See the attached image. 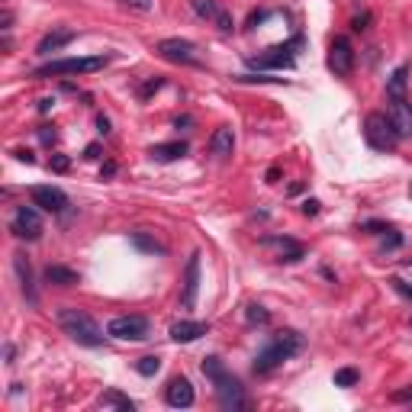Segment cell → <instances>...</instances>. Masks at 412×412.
Returning <instances> with one entry per match:
<instances>
[{"instance_id": "1", "label": "cell", "mask_w": 412, "mask_h": 412, "mask_svg": "<svg viewBox=\"0 0 412 412\" xmlns=\"http://www.w3.org/2000/svg\"><path fill=\"white\" fill-rule=\"evenodd\" d=\"M203 374L213 380V386H216V399H219L223 409H229V412L248 409V393H245L242 380H238L235 374H229V367L223 364L219 355L203 357Z\"/></svg>"}, {"instance_id": "2", "label": "cell", "mask_w": 412, "mask_h": 412, "mask_svg": "<svg viewBox=\"0 0 412 412\" xmlns=\"http://www.w3.org/2000/svg\"><path fill=\"white\" fill-rule=\"evenodd\" d=\"M303 345H306L303 335L294 332V328H284V332L271 335V342H267L265 348L258 351V357H255V374H271L274 367H280L284 361H290L294 355H300Z\"/></svg>"}, {"instance_id": "3", "label": "cell", "mask_w": 412, "mask_h": 412, "mask_svg": "<svg viewBox=\"0 0 412 412\" xmlns=\"http://www.w3.org/2000/svg\"><path fill=\"white\" fill-rule=\"evenodd\" d=\"M58 325L65 328V335L74 338V342L84 345V348H100V345H104V332H100V325L84 313V309H71V306L58 309Z\"/></svg>"}, {"instance_id": "4", "label": "cell", "mask_w": 412, "mask_h": 412, "mask_svg": "<svg viewBox=\"0 0 412 412\" xmlns=\"http://www.w3.org/2000/svg\"><path fill=\"white\" fill-rule=\"evenodd\" d=\"M110 62L106 55H87V58H58L43 68H35V77H62V74H94Z\"/></svg>"}, {"instance_id": "5", "label": "cell", "mask_w": 412, "mask_h": 412, "mask_svg": "<svg viewBox=\"0 0 412 412\" xmlns=\"http://www.w3.org/2000/svg\"><path fill=\"white\" fill-rule=\"evenodd\" d=\"M364 139H367L370 148H377V152H393L399 142L396 129H393L390 116H384V113H370L367 123H364Z\"/></svg>"}, {"instance_id": "6", "label": "cell", "mask_w": 412, "mask_h": 412, "mask_svg": "<svg viewBox=\"0 0 412 412\" xmlns=\"http://www.w3.org/2000/svg\"><path fill=\"white\" fill-rule=\"evenodd\" d=\"M148 332H152V322L145 316H116L106 325V335L119 342H145Z\"/></svg>"}, {"instance_id": "7", "label": "cell", "mask_w": 412, "mask_h": 412, "mask_svg": "<svg viewBox=\"0 0 412 412\" xmlns=\"http://www.w3.org/2000/svg\"><path fill=\"white\" fill-rule=\"evenodd\" d=\"M296 49H303V35H296L290 43L274 45V49H267L265 55H258V58H248V65H252V68H294Z\"/></svg>"}, {"instance_id": "8", "label": "cell", "mask_w": 412, "mask_h": 412, "mask_svg": "<svg viewBox=\"0 0 412 412\" xmlns=\"http://www.w3.org/2000/svg\"><path fill=\"white\" fill-rule=\"evenodd\" d=\"M10 232L23 242H39L43 238V219H39V210L33 206H16V213L10 216Z\"/></svg>"}, {"instance_id": "9", "label": "cell", "mask_w": 412, "mask_h": 412, "mask_svg": "<svg viewBox=\"0 0 412 412\" xmlns=\"http://www.w3.org/2000/svg\"><path fill=\"white\" fill-rule=\"evenodd\" d=\"M158 55L174 62V65H200V52H196V45L187 43V39H161Z\"/></svg>"}, {"instance_id": "10", "label": "cell", "mask_w": 412, "mask_h": 412, "mask_svg": "<svg viewBox=\"0 0 412 412\" xmlns=\"http://www.w3.org/2000/svg\"><path fill=\"white\" fill-rule=\"evenodd\" d=\"M328 68L335 71L338 77H348L355 71V45L345 35L332 39V45H328Z\"/></svg>"}, {"instance_id": "11", "label": "cell", "mask_w": 412, "mask_h": 412, "mask_svg": "<svg viewBox=\"0 0 412 412\" xmlns=\"http://www.w3.org/2000/svg\"><path fill=\"white\" fill-rule=\"evenodd\" d=\"M29 196H33V203L45 213H65L68 210V196H65L58 187H52V184H35V187L29 190Z\"/></svg>"}, {"instance_id": "12", "label": "cell", "mask_w": 412, "mask_h": 412, "mask_svg": "<svg viewBox=\"0 0 412 412\" xmlns=\"http://www.w3.org/2000/svg\"><path fill=\"white\" fill-rule=\"evenodd\" d=\"M196 294H200V252L190 255L187 271H184V284H181V306L194 309L196 306Z\"/></svg>"}, {"instance_id": "13", "label": "cell", "mask_w": 412, "mask_h": 412, "mask_svg": "<svg viewBox=\"0 0 412 412\" xmlns=\"http://www.w3.org/2000/svg\"><path fill=\"white\" fill-rule=\"evenodd\" d=\"M390 123L399 139L412 135V104L406 97H390Z\"/></svg>"}, {"instance_id": "14", "label": "cell", "mask_w": 412, "mask_h": 412, "mask_svg": "<svg viewBox=\"0 0 412 412\" xmlns=\"http://www.w3.org/2000/svg\"><path fill=\"white\" fill-rule=\"evenodd\" d=\"M261 245H265V248H277V255H280L277 261H286V265H294V261H300L303 255H306L303 252V245L290 235H265Z\"/></svg>"}, {"instance_id": "15", "label": "cell", "mask_w": 412, "mask_h": 412, "mask_svg": "<svg viewBox=\"0 0 412 412\" xmlns=\"http://www.w3.org/2000/svg\"><path fill=\"white\" fill-rule=\"evenodd\" d=\"M165 399H168V406H174V409H187V406H194V386H190L187 377H171L168 390H165Z\"/></svg>"}, {"instance_id": "16", "label": "cell", "mask_w": 412, "mask_h": 412, "mask_svg": "<svg viewBox=\"0 0 412 412\" xmlns=\"http://www.w3.org/2000/svg\"><path fill=\"white\" fill-rule=\"evenodd\" d=\"M206 332H210V325H206V322H196V319H181V322H174V325H171V338H174V342H181V345L196 342V338L206 335Z\"/></svg>"}, {"instance_id": "17", "label": "cell", "mask_w": 412, "mask_h": 412, "mask_svg": "<svg viewBox=\"0 0 412 412\" xmlns=\"http://www.w3.org/2000/svg\"><path fill=\"white\" fill-rule=\"evenodd\" d=\"M74 35H77L74 29H52L49 35H43V39H39L35 52H39V55H52V52H62L68 43H74Z\"/></svg>"}, {"instance_id": "18", "label": "cell", "mask_w": 412, "mask_h": 412, "mask_svg": "<svg viewBox=\"0 0 412 412\" xmlns=\"http://www.w3.org/2000/svg\"><path fill=\"white\" fill-rule=\"evenodd\" d=\"M13 267H16V277H20L23 296H26L29 303H35V300H39V294H35V284H33V265H29V258L23 252L13 255Z\"/></svg>"}, {"instance_id": "19", "label": "cell", "mask_w": 412, "mask_h": 412, "mask_svg": "<svg viewBox=\"0 0 412 412\" xmlns=\"http://www.w3.org/2000/svg\"><path fill=\"white\" fill-rule=\"evenodd\" d=\"M232 148H235V133H232L229 126H219L216 133L210 135V152L216 155V158H229Z\"/></svg>"}, {"instance_id": "20", "label": "cell", "mask_w": 412, "mask_h": 412, "mask_svg": "<svg viewBox=\"0 0 412 412\" xmlns=\"http://www.w3.org/2000/svg\"><path fill=\"white\" fill-rule=\"evenodd\" d=\"M45 280L55 286H74V284H81V274L65 267V265H49L45 267Z\"/></svg>"}, {"instance_id": "21", "label": "cell", "mask_w": 412, "mask_h": 412, "mask_svg": "<svg viewBox=\"0 0 412 412\" xmlns=\"http://www.w3.org/2000/svg\"><path fill=\"white\" fill-rule=\"evenodd\" d=\"M187 152H190L187 142H168V145H155L148 155H152L155 161H177V158H184Z\"/></svg>"}, {"instance_id": "22", "label": "cell", "mask_w": 412, "mask_h": 412, "mask_svg": "<svg viewBox=\"0 0 412 412\" xmlns=\"http://www.w3.org/2000/svg\"><path fill=\"white\" fill-rule=\"evenodd\" d=\"M129 238H133V245H135V248H139V252H148V255H165V245H161L158 242V238H152V235H148V232H133V235H129Z\"/></svg>"}, {"instance_id": "23", "label": "cell", "mask_w": 412, "mask_h": 412, "mask_svg": "<svg viewBox=\"0 0 412 412\" xmlns=\"http://www.w3.org/2000/svg\"><path fill=\"white\" fill-rule=\"evenodd\" d=\"M97 403L104 406V409H106V406H113V409H126V412H133V409H135V403H133V399H129V396H123V393H119V390H106V393H100V399H97Z\"/></svg>"}, {"instance_id": "24", "label": "cell", "mask_w": 412, "mask_h": 412, "mask_svg": "<svg viewBox=\"0 0 412 412\" xmlns=\"http://www.w3.org/2000/svg\"><path fill=\"white\" fill-rule=\"evenodd\" d=\"M190 7H194V13L200 20H210V23H216V16L223 13V7H219L216 0H190Z\"/></svg>"}, {"instance_id": "25", "label": "cell", "mask_w": 412, "mask_h": 412, "mask_svg": "<svg viewBox=\"0 0 412 412\" xmlns=\"http://www.w3.org/2000/svg\"><path fill=\"white\" fill-rule=\"evenodd\" d=\"M406 77H409V68H406V65L393 71V77L386 81V94H390V97H406Z\"/></svg>"}, {"instance_id": "26", "label": "cell", "mask_w": 412, "mask_h": 412, "mask_svg": "<svg viewBox=\"0 0 412 412\" xmlns=\"http://www.w3.org/2000/svg\"><path fill=\"white\" fill-rule=\"evenodd\" d=\"M135 370H139L142 377H152V374H158V370H161V357H155V355L142 357V361L135 364Z\"/></svg>"}, {"instance_id": "27", "label": "cell", "mask_w": 412, "mask_h": 412, "mask_svg": "<svg viewBox=\"0 0 412 412\" xmlns=\"http://www.w3.org/2000/svg\"><path fill=\"white\" fill-rule=\"evenodd\" d=\"M245 316H248V322H252V325H267V322H271V313H267L265 306H258V303H252Z\"/></svg>"}, {"instance_id": "28", "label": "cell", "mask_w": 412, "mask_h": 412, "mask_svg": "<svg viewBox=\"0 0 412 412\" xmlns=\"http://www.w3.org/2000/svg\"><path fill=\"white\" fill-rule=\"evenodd\" d=\"M357 380H361V374H357L355 367H342V370H335V386H355Z\"/></svg>"}, {"instance_id": "29", "label": "cell", "mask_w": 412, "mask_h": 412, "mask_svg": "<svg viewBox=\"0 0 412 412\" xmlns=\"http://www.w3.org/2000/svg\"><path fill=\"white\" fill-rule=\"evenodd\" d=\"M390 284H393V290H396L399 296H406V300H412V286L406 284L403 277H390Z\"/></svg>"}, {"instance_id": "30", "label": "cell", "mask_w": 412, "mask_h": 412, "mask_svg": "<svg viewBox=\"0 0 412 412\" xmlns=\"http://www.w3.org/2000/svg\"><path fill=\"white\" fill-rule=\"evenodd\" d=\"M216 26L223 29V33H232V26H235V23H232V13H229V10H223V13L216 16Z\"/></svg>"}, {"instance_id": "31", "label": "cell", "mask_w": 412, "mask_h": 412, "mask_svg": "<svg viewBox=\"0 0 412 412\" xmlns=\"http://www.w3.org/2000/svg\"><path fill=\"white\" fill-rule=\"evenodd\" d=\"M399 245H403V235L390 229V235H386V242H384V252H393V248H399Z\"/></svg>"}, {"instance_id": "32", "label": "cell", "mask_w": 412, "mask_h": 412, "mask_svg": "<svg viewBox=\"0 0 412 412\" xmlns=\"http://www.w3.org/2000/svg\"><path fill=\"white\" fill-rule=\"evenodd\" d=\"M52 171L65 174V171H68V158H65V155H52Z\"/></svg>"}, {"instance_id": "33", "label": "cell", "mask_w": 412, "mask_h": 412, "mask_svg": "<svg viewBox=\"0 0 412 412\" xmlns=\"http://www.w3.org/2000/svg\"><path fill=\"white\" fill-rule=\"evenodd\" d=\"M390 399H393V403H412V386H403V390H396Z\"/></svg>"}, {"instance_id": "34", "label": "cell", "mask_w": 412, "mask_h": 412, "mask_svg": "<svg viewBox=\"0 0 412 412\" xmlns=\"http://www.w3.org/2000/svg\"><path fill=\"white\" fill-rule=\"evenodd\" d=\"M367 23H370V13H361V16H355V20H351V29H355V33H364V29H367Z\"/></svg>"}, {"instance_id": "35", "label": "cell", "mask_w": 412, "mask_h": 412, "mask_svg": "<svg viewBox=\"0 0 412 412\" xmlns=\"http://www.w3.org/2000/svg\"><path fill=\"white\" fill-rule=\"evenodd\" d=\"M126 7H133V10H152L155 7V0H123Z\"/></svg>"}, {"instance_id": "36", "label": "cell", "mask_w": 412, "mask_h": 412, "mask_svg": "<svg viewBox=\"0 0 412 412\" xmlns=\"http://www.w3.org/2000/svg\"><path fill=\"white\" fill-rule=\"evenodd\" d=\"M319 206H322L319 200H303V216H316V213H319Z\"/></svg>"}, {"instance_id": "37", "label": "cell", "mask_w": 412, "mask_h": 412, "mask_svg": "<svg viewBox=\"0 0 412 412\" xmlns=\"http://www.w3.org/2000/svg\"><path fill=\"white\" fill-rule=\"evenodd\" d=\"M361 229H370L374 235H384V232H390V226H386V223H364Z\"/></svg>"}, {"instance_id": "38", "label": "cell", "mask_w": 412, "mask_h": 412, "mask_svg": "<svg viewBox=\"0 0 412 412\" xmlns=\"http://www.w3.org/2000/svg\"><path fill=\"white\" fill-rule=\"evenodd\" d=\"M267 16H271V13H267V10H258V13H252V16H248V29H255V26H258V23H265Z\"/></svg>"}, {"instance_id": "39", "label": "cell", "mask_w": 412, "mask_h": 412, "mask_svg": "<svg viewBox=\"0 0 412 412\" xmlns=\"http://www.w3.org/2000/svg\"><path fill=\"white\" fill-rule=\"evenodd\" d=\"M39 139H43L45 145H52V142H55V129H52V126H43V129H39Z\"/></svg>"}, {"instance_id": "40", "label": "cell", "mask_w": 412, "mask_h": 412, "mask_svg": "<svg viewBox=\"0 0 412 412\" xmlns=\"http://www.w3.org/2000/svg\"><path fill=\"white\" fill-rule=\"evenodd\" d=\"M158 87H161V77H155V81H148V84L142 87V97H148V94H152V91H158Z\"/></svg>"}, {"instance_id": "41", "label": "cell", "mask_w": 412, "mask_h": 412, "mask_svg": "<svg viewBox=\"0 0 412 412\" xmlns=\"http://www.w3.org/2000/svg\"><path fill=\"white\" fill-rule=\"evenodd\" d=\"M97 129H100L104 135H110V119H106V116H97Z\"/></svg>"}, {"instance_id": "42", "label": "cell", "mask_w": 412, "mask_h": 412, "mask_svg": "<svg viewBox=\"0 0 412 412\" xmlns=\"http://www.w3.org/2000/svg\"><path fill=\"white\" fill-rule=\"evenodd\" d=\"M97 155H100V145H87L84 148V158H97Z\"/></svg>"}, {"instance_id": "43", "label": "cell", "mask_w": 412, "mask_h": 412, "mask_svg": "<svg viewBox=\"0 0 412 412\" xmlns=\"http://www.w3.org/2000/svg\"><path fill=\"white\" fill-rule=\"evenodd\" d=\"M16 158H20V161H26V165H33V152H16Z\"/></svg>"}, {"instance_id": "44", "label": "cell", "mask_w": 412, "mask_h": 412, "mask_svg": "<svg viewBox=\"0 0 412 412\" xmlns=\"http://www.w3.org/2000/svg\"><path fill=\"white\" fill-rule=\"evenodd\" d=\"M13 357H16V348H13V345H7V364H13Z\"/></svg>"}, {"instance_id": "45", "label": "cell", "mask_w": 412, "mask_h": 412, "mask_svg": "<svg viewBox=\"0 0 412 412\" xmlns=\"http://www.w3.org/2000/svg\"><path fill=\"white\" fill-rule=\"evenodd\" d=\"M409 325H412V319H409Z\"/></svg>"}]
</instances>
